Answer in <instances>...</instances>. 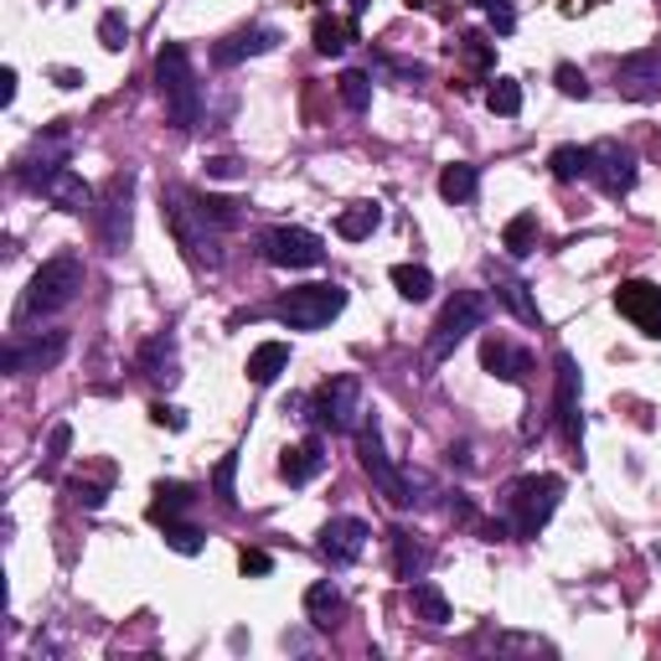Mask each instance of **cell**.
Returning <instances> with one entry per match:
<instances>
[{
  "label": "cell",
  "mask_w": 661,
  "mask_h": 661,
  "mask_svg": "<svg viewBox=\"0 0 661 661\" xmlns=\"http://www.w3.org/2000/svg\"><path fill=\"white\" fill-rule=\"evenodd\" d=\"M161 212H166L170 222V238H176V249L197 264V269H222V228L202 212V202L197 197H187L181 187H170L166 197H161Z\"/></svg>",
  "instance_id": "obj_1"
},
{
  "label": "cell",
  "mask_w": 661,
  "mask_h": 661,
  "mask_svg": "<svg viewBox=\"0 0 661 661\" xmlns=\"http://www.w3.org/2000/svg\"><path fill=\"white\" fill-rule=\"evenodd\" d=\"M559 502H563V475H522V481H511L507 502H502V517H507L511 538H517V543H532V538L553 522Z\"/></svg>",
  "instance_id": "obj_2"
},
{
  "label": "cell",
  "mask_w": 661,
  "mask_h": 661,
  "mask_svg": "<svg viewBox=\"0 0 661 661\" xmlns=\"http://www.w3.org/2000/svg\"><path fill=\"white\" fill-rule=\"evenodd\" d=\"M78 289H84V258L78 254H57L47 258L42 269L32 274V285L21 295V310L16 321H42V316H57V310H68L78 300Z\"/></svg>",
  "instance_id": "obj_3"
},
{
  "label": "cell",
  "mask_w": 661,
  "mask_h": 661,
  "mask_svg": "<svg viewBox=\"0 0 661 661\" xmlns=\"http://www.w3.org/2000/svg\"><path fill=\"white\" fill-rule=\"evenodd\" d=\"M155 88H161V103L176 130H197L202 119V88H197V73H191V57L181 42H166L155 52Z\"/></svg>",
  "instance_id": "obj_4"
},
{
  "label": "cell",
  "mask_w": 661,
  "mask_h": 661,
  "mask_svg": "<svg viewBox=\"0 0 661 661\" xmlns=\"http://www.w3.org/2000/svg\"><path fill=\"white\" fill-rule=\"evenodd\" d=\"M310 425L331 429V434H356V429L367 425V393H362V377L337 373L331 383H321L316 398H310Z\"/></svg>",
  "instance_id": "obj_5"
},
{
  "label": "cell",
  "mask_w": 661,
  "mask_h": 661,
  "mask_svg": "<svg viewBox=\"0 0 661 661\" xmlns=\"http://www.w3.org/2000/svg\"><path fill=\"white\" fill-rule=\"evenodd\" d=\"M356 455H362V471L373 475V486L388 496L393 507H414V502H419L414 492H419L425 481L393 465V455L383 450V425H377V414H367V425L356 429Z\"/></svg>",
  "instance_id": "obj_6"
},
{
  "label": "cell",
  "mask_w": 661,
  "mask_h": 661,
  "mask_svg": "<svg viewBox=\"0 0 661 661\" xmlns=\"http://www.w3.org/2000/svg\"><path fill=\"white\" fill-rule=\"evenodd\" d=\"M486 316H492V306H486V295H481V289H455V300L444 306L440 326H434V331H429V341H425V362H429V367H440L444 356L455 352V346L471 337V331H481V326H486Z\"/></svg>",
  "instance_id": "obj_7"
},
{
  "label": "cell",
  "mask_w": 661,
  "mask_h": 661,
  "mask_svg": "<svg viewBox=\"0 0 661 661\" xmlns=\"http://www.w3.org/2000/svg\"><path fill=\"white\" fill-rule=\"evenodd\" d=\"M346 310V289L341 285H306L289 289L285 300H274V321H285L289 331H321Z\"/></svg>",
  "instance_id": "obj_8"
},
{
  "label": "cell",
  "mask_w": 661,
  "mask_h": 661,
  "mask_svg": "<svg viewBox=\"0 0 661 661\" xmlns=\"http://www.w3.org/2000/svg\"><path fill=\"white\" fill-rule=\"evenodd\" d=\"M258 254L269 258L274 269H316V264H326V243L310 228H269L258 238Z\"/></svg>",
  "instance_id": "obj_9"
},
{
  "label": "cell",
  "mask_w": 661,
  "mask_h": 661,
  "mask_svg": "<svg viewBox=\"0 0 661 661\" xmlns=\"http://www.w3.org/2000/svg\"><path fill=\"white\" fill-rule=\"evenodd\" d=\"M636 176H641V161L630 145L620 140H599L590 145V181H599V191H610V197H626L636 187Z\"/></svg>",
  "instance_id": "obj_10"
},
{
  "label": "cell",
  "mask_w": 661,
  "mask_h": 661,
  "mask_svg": "<svg viewBox=\"0 0 661 661\" xmlns=\"http://www.w3.org/2000/svg\"><path fill=\"white\" fill-rule=\"evenodd\" d=\"M367 543H373V527L362 522V517H331V522L321 527V559L331 563V569H352L362 553H367Z\"/></svg>",
  "instance_id": "obj_11"
},
{
  "label": "cell",
  "mask_w": 661,
  "mask_h": 661,
  "mask_svg": "<svg viewBox=\"0 0 661 661\" xmlns=\"http://www.w3.org/2000/svg\"><path fill=\"white\" fill-rule=\"evenodd\" d=\"M68 352V337L63 331H47V337H32V341H11L5 352H0V367L11 377H26V373H47L57 367Z\"/></svg>",
  "instance_id": "obj_12"
},
{
  "label": "cell",
  "mask_w": 661,
  "mask_h": 661,
  "mask_svg": "<svg viewBox=\"0 0 661 661\" xmlns=\"http://www.w3.org/2000/svg\"><path fill=\"white\" fill-rule=\"evenodd\" d=\"M615 310L626 316V321H636L651 341H661V285H651V279H626V285L615 289Z\"/></svg>",
  "instance_id": "obj_13"
},
{
  "label": "cell",
  "mask_w": 661,
  "mask_h": 661,
  "mask_svg": "<svg viewBox=\"0 0 661 661\" xmlns=\"http://www.w3.org/2000/svg\"><path fill=\"white\" fill-rule=\"evenodd\" d=\"M130 191H135V176L124 170V176L109 181V197H103V207H99V238L109 254H119V249L130 243Z\"/></svg>",
  "instance_id": "obj_14"
},
{
  "label": "cell",
  "mask_w": 661,
  "mask_h": 661,
  "mask_svg": "<svg viewBox=\"0 0 661 661\" xmlns=\"http://www.w3.org/2000/svg\"><path fill=\"white\" fill-rule=\"evenodd\" d=\"M68 155H73V135H68V130H47V135H36L32 151L21 155V166H16L21 187L36 191V181H42V176H52L57 166H68Z\"/></svg>",
  "instance_id": "obj_15"
},
{
  "label": "cell",
  "mask_w": 661,
  "mask_h": 661,
  "mask_svg": "<svg viewBox=\"0 0 661 661\" xmlns=\"http://www.w3.org/2000/svg\"><path fill=\"white\" fill-rule=\"evenodd\" d=\"M615 84L630 99H657L661 93V47L657 52H630L615 63Z\"/></svg>",
  "instance_id": "obj_16"
},
{
  "label": "cell",
  "mask_w": 661,
  "mask_h": 661,
  "mask_svg": "<svg viewBox=\"0 0 661 661\" xmlns=\"http://www.w3.org/2000/svg\"><path fill=\"white\" fill-rule=\"evenodd\" d=\"M36 197H47V202L63 207V212H93V187H88L73 166H57L52 176H42V181H36Z\"/></svg>",
  "instance_id": "obj_17"
},
{
  "label": "cell",
  "mask_w": 661,
  "mask_h": 661,
  "mask_svg": "<svg viewBox=\"0 0 661 661\" xmlns=\"http://www.w3.org/2000/svg\"><path fill=\"white\" fill-rule=\"evenodd\" d=\"M553 408H559L563 440L569 444L584 440V414H579V362L569 352H559V393H553Z\"/></svg>",
  "instance_id": "obj_18"
},
{
  "label": "cell",
  "mask_w": 661,
  "mask_h": 661,
  "mask_svg": "<svg viewBox=\"0 0 661 661\" xmlns=\"http://www.w3.org/2000/svg\"><path fill=\"white\" fill-rule=\"evenodd\" d=\"M279 47V32L274 26H243V32L222 36L218 47H212V63L218 68H238L243 57H258V52H274Z\"/></svg>",
  "instance_id": "obj_19"
},
{
  "label": "cell",
  "mask_w": 661,
  "mask_h": 661,
  "mask_svg": "<svg viewBox=\"0 0 661 661\" xmlns=\"http://www.w3.org/2000/svg\"><path fill=\"white\" fill-rule=\"evenodd\" d=\"M481 367H486L492 377H502V383H527L532 356H527L522 346H511L507 337H486L481 341Z\"/></svg>",
  "instance_id": "obj_20"
},
{
  "label": "cell",
  "mask_w": 661,
  "mask_h": 661,
  "mask_svg": "<svg viewBox=\"0 0 661 661\" xmlns=\"http://www.w3.org/2000/svg\"><path fill=\"white\" fill-rule=\"evenodd\" d=\"M388 543H393V574L398 579H425L429 569V543H419V532H408V527H393L388 532Z\"/></svg>",
  "instance_id": "obj_21"
},
{
  "label": "cell",
  "mask_w": 661,
  "mask_h": 661,
  "mask_svg": "<svg viewBox=\"0 0 661 661\" xmlns=\"http://www.w3.org/2000/svg\"><path fill=\"white\" fill-rule=\"evenodd\" d=\"M321 471H326V444L321 440L295 444V450H285V460H279V475H285L289 486H306V481H316Z\"/></svg>",
  "instance_id": "obj_22"
},
{
  "label": "cell",
  "mask_w": 661,
  "mask_h": 661,
  "mask_svg": "<svg viewBox=\"0 0 661 661\" xmlns=\"http://www.w3.org/2000/svg\"><path fill=\"white\" fill-rule=\"evenodd\" d=\"M140 373L151 377V383H176L181 377V362H176V341L170 337H155V341H145L140 346Z\"/></svg>",
  "instance_id": "obj_23"
},
{
  "label": "cell",
  "mask_w": 661,
  "mask_h": 661,
  "mask_svg": "<svg viewBox=\"0 0 661 661\" xmlns=\"http://www.w3.org/2000/svg\"><path fill=\"white\" fill-rule=\"evenodd\" d=\"M408 610H414V620H425V626H444V620H450V599H444L440 584L414 579V584H408Z\"/></svg>",
  "instance_id": "obj_24"
},
{
  "label": "cell",
  "mask_w": 661,
  "mask_h": 661,
  "mask_svg": "<svg viewBox=\"0 0 661 661\" xmlns=\"http://www.w3.org/2000/svg\"><path fill=\"white\" fill-rule=\"evenodd\" d=\"M279 373H289V346L285 341H264V346L249 352V383H254V388H269Z\"/></svg>",
  "instance_id": "obj_25"
},
{
  "label": "cell",
  "mask_w": 661,
  "mask_h": 661,
  "mask_svg": "<svg viewBox=\"0 0 661 661\" xmlns=\"http://www.w3.org/2000/svg\"><path fill=\"white\" fill-rule=\"evenodd\" d=\"M496 300L517 316V321H527V326H543V310H538V300L527 295V285L517 279V274H496Z\"/></svg>",
  "instance_id": "obj_26"
},
{
  "label": "cell",
  "mask_w": 661,
  "mask_h": 661,
  "mask_svg": "<svg viewBox=\"0 0 661 661\" xmlns=\"http://www.w3.org/2000/svg\"><path fill=\"white\" fill-rule=\"evenodd\" d=\"M191 502H197V496H191V486L187 481H155V502H151V522H176V517H181V511L191 507Z\"/></svg>",
  "instance_id": "obj_27"
},
{
  "label": "cell",
  "mask_w": 661,
  "mask_h": 661,
  "mask_svg": "<svg viewBox=\"0 0 661 661\" xmlns=\"http://www.w3.org/2000/svg\"><path fill=\"white\" fill-rule=\"evenodd\" d=\"M341 605H346V599H341V590L331 584V579H321V584H310V590H306V615H310V626H316V630L337 626Z\"/></svg>",
  "instance_id": "obj_28"
},
{
  "label": "cell",
  "mask_w": 661,
  "mask_h": 661,
  "mask_svg": "<svg viewBox=\"0 0 661 661\" xmlns=\"http://www.w3.org/2000/svg\"><path fill=\"white\" fill-rule=\"evenodd\" d=\"M475 187H481V170H475L471 161H450V166L440 170V197L444 202H471Z\"/></svg>",
  "instance_id": "obj_29"
},
{
  "label": "cell",
  "mask_w": 661,
  "mask_h": 661,
  "mask_svg": "<svg viewBox=\"0 0 661 661\" xmlns=\"http://www.w3.org/2000/svg\"><path fill=\"white\" fill-rule=\"evenodd\" d=\"M352 42H356V21H337V16L316 21V52H321V57H341Z\"/></svg>",
  "instance_id": "obj_30"
},
{
  "label": "cell",
  "mask_w": 661,
  "mask_h": 661,
  "mask_svg": "<svg viewBox=\"0 0 661 661\" xmlns=\"http://www.w3.org/2000/svg\"><path fill=\"white\" fill-rule=\"evenodd\" d=\"M388 279L404 300H429V295H434V274H429L425 264H393Z\"/></svg>",
  "instance_id": "obj_31"
},
{
  "label": "cell",
  "mask_w": 661,
  "mask_h": 661,
  "mask_svg": "<svg viewBox=\"0 0 661 661\" xmlns=\"http://www.w3.org/2000/svg\"><path fill=\"white\" fill-rule=\"evenodd\" d=\"M377 222H383V207H377V202H356V207H346V212L337 218V233L356 243V238H373Z\"/></svg>",
  "instance_id": "obj_32"
},
{
  "label": "cell",
  "mask_w": 661,
  "mask_h": 661,
  "mask_svg": "<svg viewBox=\"0 0 661 661\" xmlns=\"http://www.w3.org/2000/svg\"><path fill=\"white\" fill-rule=\"evenodd\" d=\"M502 249H507L511 258L532 254V249H538V212H517V218L507 222V233H502Z\"/></svg>",
  "instance_id": "obj_33"
},
{
  "label": "cell",
  "mask_w": 661,
  "mask_h": 661,
  "mask_svg": "<svg viewBox=\"0 0 661 661\" xmlns=\"http://www.w3.org/2000/svg\"><path fill=\"white\" fill-rule=\"evenodd\" d=\"M548 166L559 181H579V176H590V145H559L548 155Z\"/></svg>",
  "instance_id": "obj_34"
},
{
  "label": "cell",
  "mask_w": 661,
  "mask_h": 661,
  "mask_svg": "<svg viewBox=\"0 0 661 661\" xmlns=\"http://www.w3.org/2000/svg\"><path fill=\"white\" fill-rule=\"evenodd\" d=\"M486 109L502 119H517L522 114V84H517V78H496V84L486 88Z\"/></svg>",
  "instance_id": "obj_35"
},
{
  "label": "cell",
  "mask_w": 661,
  "mask_h": 661,
  "mask_svg": "<svg viewBox=\"0 0 661 661\" xmlns=\"http://www.w3.org/2000/svg\"><path fill=\"white\" fill-rule=\"evenodd\" d=\"M337 93H341V103H346L352 114H362V109L373 103V73H341Z\"/></svg>",
  "instance_id": "obj_36"
},
{
  "label": "cell",
  "mask_w": 661,
  "mask_h": 661,
  "mask_svg": "<svg viewBox=\"0 0 661 661\" xmlns=\"http://www.w3.org/2000/svg\"><path fill=\"white\" fill-rule=\"evenodd\" d=\"M166 548L170 553H181V559H197L207 548V532L191 522H166Z\"/></svg>",
  "instance_id": "obj_37"
},
{
  "label": "cell",
  "mask_w": 661,
  "mask_h": 661,
  "mask_svg": "<svg viewBox=\"0 0 661 661\" xmlns=\"http://www.w3.org/2000/svg\"><path fill=\"white\" fill-rule=\"evenodd\" d=\"M212 492H218L228 507H238V450H228V455L218 460V471H212Z\"/></svg>",
  "instance_id": "obj_38"
},
{
  "label": "cell",
  "mask_w": 661,
  "mask_h": 661,
  "mask_svg": "<svg viewBox=\"0 0 661 661\" xmlns=\"http://www.w3.org/2000/svg\"><path fill=\"white\" fill-rule=\"evenodd\" d=\"M99 42H103L109 52H124V42H130V16H124V11H103Z\"/></svg>",
  "instance_id": "obj_39"
},
{
  "label": "cell",
  "mask_w": 661,
  "mask_h": 661,
  "mask_svg": "<svg viewBox=\"0 0 661 661\" xmlns=\"http://www.w3.org/2000/svg\"><path fill=\"white\" fill-rule=\"evenodd\" d=\"M197 202H202V212H207V218H212V222H218L222 233L243 222V212H238V202H228V197H197Z\"/></svg>",
  "instance_id": "obj_40"
},
{
  "label": "cell",
  "mask_w": 661,
  "mask_h": 661,
  "mask_svg": "<svg viewBox=\"0 0 661 661\" xmlns=\"http://www.w3.org/2000/svg\"><path fill=\"white\" fill-rule=\"evenodd\" d=\"M553 84H559V93H569V99H590V78H584L574 63H559Z\"/></svg>",
  "instance_id": "obj_41"
},
{
  "label": "cell",
  "mask_w": 661,
  "mask_h": 661,
  "mask_svg": "<svg viewBox=\"0 0 661 661\" xmlns=\"http://www.w3.org/2000/svg\"><path fill=\"white\" fill-rule=\"evenodd\" d=\"M103 496H109V475H103V481H78V486H73V502L88 507V511H99Z\"/></svg>",
  "instance_id": "obj_42"
},
{
  "label": "cell",
  "mask_w": 661,
  "mask_h": 661,
  "mask_svg": "<svg viewBox=\"0 0 661 661\" xmlns=\"http://www.w3.org/2000/svg\"><path fill=\"white\" fill-rule=\"evenodd\" d=\"M460 52H465V63H475V68H492V42H486L481 32L460 36Z\"/></svg>",
  "instance_id": "obj_43"
},
{
  "label": "cell",
  "mask_w": 661,
  "mask_h": 661,
  "mask_svg": "<svg viewBox=\"0 0 661 661\" xmlns=\"http://www.w3.org/2000/svg\"><path fill=\"white\" fill-rule=\"evenodd\" d=\"M238 569H243V579H264L274 569V559L264 548H243V553H238Z\"/></svg>",
  "instance_id": "obj_44"
},
{
  "label": "cell",
  "mask_w": 661,
  "mask_h": 661,
  "mask_svg": "<svg viewBox=\"0 0 661 661\" xmlns=\"http://www.w3.org/2000/svg\"><path fill=\"white\" fill-rule=\"evenodd\" d=\"M73 444V425H52V440H47V465H63V455H68Z\"/></svg>",
  "instance_id": "obj_45"
},
{
  "label": "cell",
  "mask_w": 661,
  "mask_h": 661,
  "mask_svg": "<svg viewBox=\"0 0 661 661\" xmlns=\"http://www.w3.org/2000/svg\"><path fill=\"white\" fill-rule=\"evenodd\" d=\"M151 419L161 429H187V414H181V408H170V404H151Z\"/></svg>",
  "instance_id": "obj_46"
},
{
  "label": "cell",
  "mask_w": 661,
  "mask_h": 661,
  "mask_svg": "<svg viewBox=\"0 0 661 661\" xmlns=\"http://www.w3.org/2000/svg\"><path fill=\"white\" fill-rule=\"evenodd\" d=\"M486 16H492V26H496L502 36H511V26H517V16H511L507 0H492V5H486Z\"/></svg>",
  "instance_id": "obj_47"
},
{
  "label": "cell",
  "mask_w": 661,
  "mask_h": 661,
  "mask_svg": "<svg viewBox=\"0 0 661 661\" xmlns=\"http://www.w3.org/2000/svg\"><path fill=\"white\" fill-rule=\"evenodd\" d=\"M207 176H218V181H233V176H238V161H233V155H218V161H207Z\"/></svg>",
  "instance_id": "obj_48"
},
{
  "label": "cell",
  "mask_w": 661,
  "mask_h": 661,
  "mask_svg": "<svg viewBox=\"0 0 661 661\" xmlns=\"http://www.w3.org/2000/svg\"><path fill=\"white\" fill-rule=\"evenodd\" d=\"M0 103H16V68H0Z\"/></svg>",
  "instance_id": "obj_49"
},
{
  "label": "cell",
  "mask_w": 661,
  "mask_h": 661,
  "mask_svg": "<svg viewBox=\"0 0 661 661\" xmlns=\"http://www.w3.org/2000/svg\"><path fill=\"white\" fill-rule=\"evenodd\" d=\"M52 78H57L63 88H84V73L78 68H52Z\"/></svg>",
  "instance_id": "obj_50"
},
{
  "label": "cell",
  "mask_w": 661,
  "mask_h": 661,
  "mask_svg": "<svg viewBox=\"0 0 661 661\" xmlns=\"http://www.w3.org/2000/svg\"><path fill=\"white\" fill-rule=\"evenodd\" d=\"M563 11H569V16H579V11H590V0H563Z\"/></svg>",
  "instance_id": "obj_51"
},
{
  "label": "cell",
  "mask_w": 661,
  "mask_h": 661,
  "mask_svg": "<svg viewBox=\"0 0 661 661\" xmlns=\"http://www.w3.org/2000/svg\"><path fill=\"white\" fill-rule=\"evenodd\" d=\"M471 5H492V0H471Z\"/></svg>",
  "instance_id": "obj_52"
}]
</instances>
